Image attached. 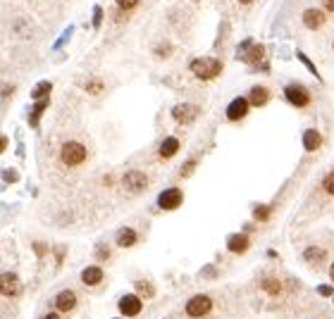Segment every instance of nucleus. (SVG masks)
Listing matches in <instances>:
<instances>
[{
	"instance_id": "obj_6",
	"label": "nucleus",
	"mask_w": 334,
	"mask_h": 319,
	"mask_svg": "<svg viewBox=\"0 0 334 319\" xmlns=\"http://www.w3.org/2000/svg\"><path fill=\"white\" fill-rule=\"evenodd\" d=\"M184 200L179 188H165L160 195H158V208L160 210H177Z\"/></svg>"
},
{
	"instance_id": "obj_27",
	"label": "nucleus",
	"mask_w": 334,
	"mask_h": 319,
	"mask_svg": "<svg viewBox=\"0 0 334 319\" xmlns=\"http://www.w3.org/2000/svg\"><path fill=\"white\" fill-rule=\"evenodd\" d=\"M322 188H325L329 195H334V172H329L327 176H325V181H322Z\"/></svg>"
},
{
	"instance_id": "obj_2",
	"label": "nucleus",
	"mask_w": 334,
	"mask_h": 319,
	"mask_svg": "<svg viewBox=\"0 0 334 319\" xmlns=\"http://www.w3.org/2000/svg\"><path fill=\"white\" fill-rule=\"evenodd\" d=\"M60 157H62L65 165L77 167V165H81L84 160H86V148H84L81 143H77V141H70V143H65V146H62Z\"/></svg>"
},
{
	"instance_id": "obj_32",
	"label": "nucleus",
	"mask_w": 334,
	"mask_h": 319,
	"mask_svg": "<svg viewBox=\"0 0 334 319\" xmlns=\"http://www.w3.org/2000/svg\"><path fill=\"white\" fill-rule=\"evenodd\" d=\"M325 10H327V12H334V0H325Z\"/></svg>"
},
{
	"instance_id": "obj_33",
	"label": "nucleus",
	"mask_w": 334,
	"mask_h": 319,
	"mask_svg": "<svg viewBox=\"0 0 334 319\" xmlns=\"http://www.w3.org/2000/svg\"><path fill=\"white\" fill-rule=\"evenodd\" d=\"M98 257H110V250H105V248H98Z\"/></svg>"
},
{
	"instance_id": "obj_18",
	"label": "nucleus",
	"mask_w": 334,
	"mask_h": 319,
	"mask_svg": "<svg viewBox=\"0 0 334 319\" xmlns=\"http://www.w3.org/2000/svg\"><path fill=\"white\" fill-rule=\"evenodd\" d=\"M177 150H179V141L174 139V136H170V139H165L160 143V157H174L177 155Z\"/></svg>"
},
{
	"instance_id": "obj_35",
	"label": "nucleus",
	"mask_w": 334,
	"mask_h": 319,
	"mask_svg": "<svg viewBox=\"0 0 334 319\" xmlns=\"http://www.w3.org/2000/svg\"><path fill=\"white\" fill-rule=\"evenodd\" d=\"M5 179L7 181H14V179H17V174H14V172H5Z\"/></svg>"
},
{
	"instance_id": "obj_25",
	"label": "nucleus",
	"mask_w": 334,
	"mask_h": 319,
	"mask_svg": "<svg viewBox=\"0 0 334 319\" xmlns=\"http://www.w3.org/2000/svg\"><path fill=\"white\" fill-rule=\"evenodd\" d=\"M86 90H89V93H93V96H98V93L103 90V81H98V79H91V81H86Z\"/></svg>"
},
{
	"instance_id": "obj_4",
	"label": "nucleus",
	"mask_w": 334,
	"mask_h": 319,
	"mask_svg": "<svg viewBox=\"0 0 334 319\" xmlns=\"http://www.w3.org/2000/svg\"><path fill=\"white\" fill-rule=\"evenodd\" d=\"M263 53H265L263 45H258V43H253V41H244L237 50V57L241 62L253 64V62H258V60H263Z\"/></svg>"
},
{
	"instance_id": "obj_14",
	"label": "nucleus",
	"mask_w": 334,
	"mask_h": 319,
	"mask_svg": "<svg viewBox=\"0 0 334 319\" xmlns=\"http://www.w3.org/2000/svg\"><path fill=\"white\" fill-rule=\"evenodd\" d=\"M248 100H251L253 107H263V105L270 100V90L265 88V86H253V88H251Z\"/></svg>"
},
{
	"instance_id": "obj_34",
	"label": "nucleus",
	"mask_w": 334,
	"mask_h": 319,
	"mask_svg": "<svg viewBox=\"0 0 334 319\" xmlns=\"http://www.w3.org/2000/svg\"><path fill=\"white\" fill-rule=\"evenodd\" d=\"M320 293L322 295H332V288L329 286H320Z\"/></svg>"
},
{
	"instance_id": "obj_9",
	"label": "nucleus",
	"mask_w": 334,
	"mask_h": 319,
	"mask_svg": "<svg viewBox=\"0 0 334 319\" xmlns=\"http://www.w3.org/2000/svg\"><path fill=\"white\" fill-rule=\"evenodd\" d=\"M172 117L177 119L179 124H191V122L198 117V107H196V105H189V103L177 105L172 110Z\"/></svg>"
},
{
	"instance_id": "obj_20",
	"label": "nucleus",
	"mask_w": 334,
	"mask_h": 319,
	"mask_svg": "<svg viewBox=\"0 0 334 319\" xmlns=\"http://www.w3.org/2000/svg\"><path fill=\"white\" fill-rule=\"evenodd\" d=\"M50 90H53V83L50 81H38L36 88L31 90V98H34V100H43V98H48Z\"/></svg>"
},
{
	"instance_id": "obj_21",
	"label": "nucleus",
	"mask_w": 334,
	"mask_h": 319,
	"mask_svg": "<svg viewBox=\"0 0 334 319\" xmlns=\"http://www.w3.org/2000/svg\"><path fill=\"white\" fill-rule=\"evenodd\" d=\"M48 107V98H43V100H38V103L34 105V112H31V117H29V122H31V126L38 124V117L43 115V110Z\"/></svg>"
},
{
	"instance_id": "obj_37",
	"label": "nucleus",
	"mask_w": 334,
	"mask_h": 319,
	"mask_svg": "<svg viewBox=\"0 0 334 319\" xmlns=\"http://www.w3.org/2000/svg\"><path fill=\"white\" fill-rule=\"evenodd\" d=\"M239 3H244V5H248V3H253V0H239Z\"/></svg>"
},
{
	"instance_id": "obj_26",
	"label": "nucleus",
	"mask_w": 334,
	"mask_h": 319,
	"mask_svg": "<svg viewBox=\"0 0 334 319\" xmlns=\"http://www.w3.org/2000/svg\"><path fill=\"white\" fill-rule=\"evenodd\" d=\"M270 212H272V210L267 208V205H260V208H256V212H253V215H256L258 222H265V219L270 217Z\"/></svg>"
},
{
	"instance_id": "obj_39",
	"label": "nucleus",
	"mask_w": 334,
	"mask_h": 319,
	"mask_svg": "<svg viewBox=\"0 0 334 319\" xmlns=\"http://www.w3.org/2000/svg\"><path fill=\"white\" fill-rule=\"evenodd\" d=\"M332 45H334V43H332Z\"/></svg>"
},
{
	"instance_id": "obj_16",
	"label": "nucleus",
	"mask_w": 334,
	"mask_h": 319,
	"mask_svg": "<svg viewBox=\"0 0 334 319\" xmlns=\"http://www.w3.org/2000/svg\"><path fill=\"white\" fill-rule=\"evenodd\" d=\"M322 143L320 133H318V129H308L306 133H303V148H306L308 153H313V150H318Z\"/></svg>"
},
{
	"instance_id": "obj_30",
	"label": "nucleus",
	"mask_w": 334,
	"mask_h": 319,
	"mask_svg": "<svg viewBox=\"0 0 334 319\" xmlns=\"http://www.w3.org/2000/svg\"><path fill=\"white\" fill-rule=\"evenodd\" d=\"M196 165H198L196 160H191V162H186V167H181V176H189V174H191V172H194V169H196Z\"/></svg>"
},
{
	"instance_id": "obj_22",
	"label": "nucleus",
	"mask_w": 334,
	"mask_h": 319,
	"mask_svg": "<svg viewBox=\"0 0 334 319\" xmlns=\"http://www.w3.org/2000/svg\"><path fill=\"white\" fill-rule=\"evenodd\" d=\"M303 257H306L308 262H320L322 257H325V250L322 248H308L306 253H303Z\"/></svg>"
},
{
	"instance_id": "obj_11",
	"label": "nucleus",
	"mask_w": 334,
	"mask_h": 319,
	"mask_svg": "<svg viewBox=\"0 0 334 319\" xmlns=\"http://www.w3.org/2000/svg\"><path fill=\"white\" fill-rule=\"evenodd\" d=\"M141 298L139 295H124V298L119 300V312L124 314V317H136L141 312Z\"/></svg>"
},
{
	"instance_id": "obj_31",
	"label": "nucleus",
	"mask_w": 334,
	"mask_h": 319,
	"mask_svg": "<svg viewBox=\"0 0 334 319\" xmlns=\"http://www.w3.org/2000/svg\"><path fill=\"white\" fill-rule=\"evenodd\" d=\"M136 288H139V291L143 293V295H153V286L143 284V281H139V284H136Z\"/></svg>"
},
{
	"instance_id": "obj_24",
	"label": "nucleus",
	"mask_w": 334,
	"mask_h": 319,
	"mask_svg": "<svg viewBox=\"0 0 334 319\" xmlns=\"http://www.w3.org/2000/svg\"><path fill=\"white\" fill-rule=\"evenodd\" d=\"M296 57H299L301 62H303V64H306V67H308V70H310V74H313V77H318V79H320V74H318V70H315V64L310 62V60H308V55H306V53H296Z\"/></svg>"
},
{
	"instance_id": "obj_15",
	"label": "nucleus",
	"mask_w": 334,
	"mask_h": 319,
	"mask_svg": "<svg viewBox=\"0 0 334 319\" xmlns=\"http://www.w3.org/2000/svg\"><path fill=\"white\" fill-rule=\"evenodd\" d=\"M81 281L86 286H98L103 281V269H100V267H86V269L81 271Z\"/></svg>"
},
{
	"instance_id": "obj_12",
	"label": "nucleus",
	"mask_w": 334,
	"mask_h": 319,
	"mask_svg": "<svg viewBox=\"0 0 334 319\" xmlns=\"http://www.w3.org/2000/svg\"><path fill=\"white\" fill-rule=\"evenodd\" d=\"M74 305H77V295H74V291H62V293H57L55 307L60 310V312H70Z\"/></svg>"
},
{
	"instance_id": "obj_1",
	"label": "nucleus",
	"mask_w": 334,
	"mask_h": 319,
	"mask_svg": "<svg viewBox=\"0 0 334 319\" xmlns=\"http://www.w3.org/2000/svg\"><path fill=\"white\" fill-rule=\"evenodd\" d=\"M189 70H191V74H194L196 79L210 81V79H215L217 74H222V62H220L217 57H196V60H191Z\"/></svg>"
},
{
	"instance_id": "obj_36",
	"label": "nucleus",
	"mask_w": 334,
	"mask_h": 319,
	"mask_svg": "<svg viewBox=\"0 0 334 319\" xmlns=\"http://www.w3.org/2000/svg\"><path fill=\"white\" fill-rule=\"evenodd\" d=\"M43 319H60V317H57L55 312H50V314H46V317H43Z\"/></svg>"
},
{
	"instance_id": "obj_7",
	"label": "nucleus",
	"mask_w": 334,
	"mask_h": 319,
	"mask_svg": "<svg viewBox=\"0 0 334 319\" xmlns=\"http://www.w3.org/2000/svg\"><path fill=\"white\" fill-rule=\"evenodd\" d=\"M248 107H251V100L248 98H234L229 105H227V119L229 122H239V119H244L248 115Z\"/></svg>"
},
{
	"instance_id": "obj_8",
	"label": "nucleus",
	"mask_w": 334,
	"mask_h": 319,
	"mask_svg": "<svg viewBox=\"0 0 334 319\" xmlns=\"http://www.w3.org/2000/svg\"><path fill=\"white\" fill-rule=\"evenodd\" d=\"M122 184H124L127 191H132V193H139V191H143L148 184L146 174L139 172V169H132V172L124 174V179H122Z\"/></svg>"
},
{
	"instance_id": "obj_23",
	"label": "nucleus",
	"mask_w": 334,
	"mask_h": 319,
	"mask_svg": "<svg viewBox=\"0 0 334 319\" xmlns=\"http://www.w3.org/2000/svg\"><path fill=\"white\" fill-rule=\"evenodd\" d=\"M263 288L267 293H272V295H277V293L282 291V284H279L277 279H265V281H263Z\"/></svg>"
},
{
	"instance_id": "obj_10",
	"label": "nucleus",
	"mask_w": 334,
	"mask_h": 319,
	"mask_svg": "<svg viewBox=\"0 0 334 319\" xmlns=\"http://www.w3.org/2000/svg\"><path fill=\"white\" fill-rule=\"evenodd\" d=\"M303 24H306V29H310V31H318V29L325 24V12L318 10V7H308L306 12H303Z\"/></svg>"
},
{
	"instance_id": "obj_19",
	"label": "nucleus",
	"mask_w": 334,
	"mask_h": 319,
	"mask_svg": "<svg viewBox=\"0 0 334 319\" xmlns=\"http://www.w3.org/2000/svg\"><path fill=\"white\" fill-rule=\"evenodd\" d=\"M17 291H19L17 277H14V274H3V293H5V295H14Z\"/></svg>"
},
{
	"instance_id": "obj_5",
	"label": "nucleus",
	"mask_w": 334,
	"mask_h": 319,
	"mask_svg": "<svg viewBox=\"0 0 334 319\" xmlns=\"http://www.w3.org/2000/svg\"><path fill=\"white\" fill-rule=\"evenodd\" d=\"M210 307H213V300L208 298V295H194V298L186 303V314L189 317H205V314L210 312Z\"/></svg>"
},
{
	"instance_id": "obj_29",
	"label": "nucleus",
	"mask_w": 334,
	"mask_h": 319,
	"mask_svg": "<svg viewBox=\"0 0 334 319\" xmlns=\"http://www.w3.org/2000/svg\"><path fill=\"white\" fill-rule=\"evenodd\" d=\"M100 21H103V7H93V27H100Z\"/></svg>"
},
{
	"instance_id": "obj_38",
	"label": "nucleus",
	"mask_w": 334,
	"mask_h": 319,
	"mask_svg": "<svg viewBox=\"0 0 334 319\" xmlns=\"http://www.w3.org/2000/svg\"><path fill=\"white\" fill-rule=\"evenodd\" d=\"M329 277H332V279H334V264H332V269H329Z\"/></svg>"
},
{
	"instance_id": "obj_3",
	"label": "nucleus",
	"mask_w": 334,
	"mask_h": 319,
	"mask_svg": "<svg viewBox=\"0 0 334 319\" xmlns=\"http://www.w3.org/2000/svg\"><path fill=\"white\" fill-rule=\"evenodd\" d=\"M284 98L294 107H308V105H310V93H308V88L301 86V83H289L284 88Z\"/></svg>"
},
{
	"instance_id": "obj_17",
	"label": "nucleus",
	"mask_w": 334,
	"mask_h": 319,
	"mask_svg": "<svg viewBox=\"0 0 334 319\" xmlns=\"http://www.w3.org/2000/svg\"><path fill=\"white\" fill-rule=\"evenodd\" d=\"M136 241H139V236H136V231L134 229H119L117 231V245L119 248H132Z\"/></svg>"
},
{
	"instance_id": "obj_13",
	"label": "nucleus",
	"mask_w": 334,
	"mask_h": 319,
	"mask_svg": "<svg viewBox=\"0 0 334 319\" xmlns=\"http://www.w3.org/2000/svg\"><path fill=\"white\" fill-rule=\"evenodd\" d=\"M251 245L248 236H244V234H234V236H229V241H227V248L232 250V253H237V255H241V253H246Z\"/></svg>"
},
{
	"instance_id": "obj_28",
	"label": "nucleus",
	"mask_w": 334,
	"mask_h": 319,
	"mask_svg": "<svg viewBox=\"0 0 334 319\" xmlns=\"http://www.w3.org/2000/svg\"><path fill=\"white\" fill-rule=\"evenodd\" d=\"M117 3L119 10H134V7L139 5V0H115Z\"/></svg>"
}]
</instances>
